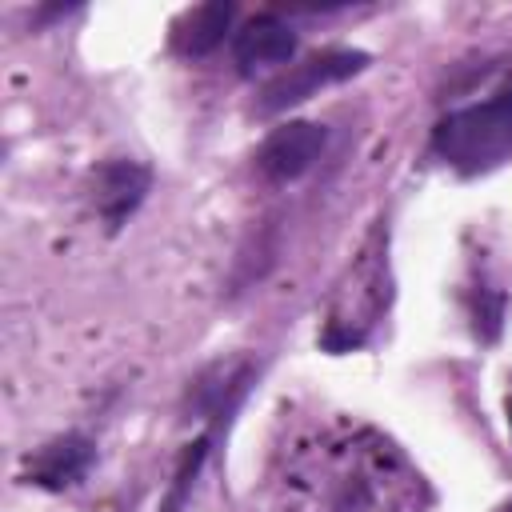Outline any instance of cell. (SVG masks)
Returning a JSON list of instances; mask_svg holds the SVG:
<instances>
[{
	"label": "cell",
	"mask_w": 512,
	"mask_h": 512,
	"mask_svg": "<svg viewBox=\"0 0 512 512\" xmlns=\"http://www.w3.org/2000/svg\"><path fill=\"white\" fill-rule=\"evenodd\" d=\"M276 480L280 512H420L424 480L396 444L340 428L288 448Z\"/></svg>",
	"instance_id": "cell-1"
},
{
	"label": "cell",
	"mask_w": 512,
	"mask_h": 512,
	"mask_svg": "<svg viewBox=\"0 0 512 512\" xmlns=\"http://www.w3.org/2000/svg\"><path fill=\"white\" fill-rule=\"evenodd\" d=\"M432 152L460 176H480L512 156V96H492L448 112L432 128Z\"/></svg>",
	"instance_id": "cell-2"
},
{
	"label": "cell",
	"mask_w": 512,
	"mask_h": 512,
	"mask_svg": "<svg viewBox=\"0 0 512 512\" xmlns=\"http://www.w3.org/2000/svg\"><path fill=\"white\" fill-rule=\"evenodd\" d=\"M364 64H368V56H364V52H352V48L316 52V56H308V60L292 64L288 72H280V76L260 92L256 112H260V116H276V112H284V108H292V104H300V100L316 96L320 88H328V84H340V80L356 76Z\"/></svg>",
	"instance_id": "cell-3"
},
{
	"label": "cell",
	"mask_w": 512,
	"mask_h": 512,
	"mask_svg": "<svg viewBox=\"0 0 512 512\" xmlns=\"http://www.w3.org/2000/svg\"><path fill=\"white\" fill-rule=\"evenodd\" d=\"M324 144H328V128H324V124L292 120V124L276 128V132L260 144V152H256V168H260L264 180H272V184H288V180L304 176V172L320 160Z\"/></svg>",
	"instance_id": "cell-4"
},
{
	"label": "cell",
	"mask_w": 512,
	"mask_h": 512,
	"mask_svg": "<svg viewBox=\"0 0 512 512\" xmlns=\"http://www.w3.org/2000/svg\"><path fill=\"white\" fill-rule=\"evenodd\" d=\"M92 460H96L92 440L80 436V432H68V436L48 440L44 448H36L24 460V480L36 484V488H48V492H64V488H72L88 476Z\"/></svg>",
	"instance_id": "cell-5"
},
{
	"label": "cell",
	"mask_w": 512,
	"mask_h": 512,
	"mask_svg": "<svg viewBox=\"0 0 512 512\" xmlns=\"http://www.w3.org/2000/svg\"><path fill=\"white\" fill-rule=\"evenodd\" d=\"M148 188H152V172L140 160H108L92 176V204L108 228H120L144 204Z\"/></svg>",
	"instance_id": "cell-6"
},
{
	"label": "cell",
	"mask_w": 512,
	"mask_h": 512,
	"mask_svg": "<svg viewBox=\"0 0 512 512\" xmlns=\"http://www.w3.org/2000/svg\"><path fill=\"white\" fill-rule=\"evenodd\" d=\"M232 56H236V68L244 76H252L256 68H272V64H288L296 56V32L272 16V12H260L252 16L236 40H232Z\"/></svg>",
	"instance_id": "cell-7"
},
{
	"label": "cell",
	"mask_w": 512,
	"mask_h": 512,
	"mask_svg": "<svg viewBox=\"0 0 512 512\" xmlns=\"http://www.w3.org/2000/svg\"><path fill=\"white\" fill-rule=\"evenodd\" d=\"M232 16H236L232 4H200V8H188L172 24V48L180 56H188V60L208 56L224 40V32L232 28Z\"/></svg>",
	"instance_id": "cell-8"
},
{
	"label": "cell",
	"mask_w": 512,
	"mask_h": 512,
	"mask_svg": "<svg viewBox=\"0 0 512 512\" xmlns=\"http://www.w3.org/2000/svg\"><path fill=\"white\" fill-rule=\"evenodd\" d=\"M212 440H216V432H204L196 444H188V452L180 456V468H176V476H172L164 512H184V500L192 496V484H196V476H200V468H204V460H208V452H212Z\"/></svg>",
	"instance_id": "cell-9"
},
{
	"label": "cell",
	"mask_w": 512,
	"mask_h": 512,
	"mask_svg": "<svg viewBox=\"0 0 512 512\" xmlns=\"http://www.w3.org/2000/svg\"><path fill=\"white\" fill-rule=\"evenodd\" d=\"M500 324H504V292L500 288H480L472 296V328L480 340H496L500 336Z\"/></svg>",
	"instance_id": "cell-10"
},
{
	"label": "cell",
	"mask_w": 512,
	"mask_h": 512,
	"mask_svg": "<svg viewBox=\"0 0 512 512\" xmlns=\"http://www.w3.org/2000/svg\"><path fill=\"white\" fill-rule=\"evenodd\" d=\"M496 512H512V500H504V504H500V508H496Z\"/></svg>",
	"instance_id": "cell-11"
},
{
	"label": "cell",
	"mask_w": 512,
	"mask_h": 512,
	"mask_svg": "<svg viewBox=\"0 0 512 512\" xmlns=\"http://www.w3.org/2000/svg\"><path fill=\"white\" fill-rule=\"evenodd\" d=\"M508 424H512V396H508Z\"/></svg>",
	"instance_id": "cell-12"
},
{
	"label": "cell",
	"mask_w": 512,
	"mask_h": 512,
	"mask_svg": "<svg viewBox=\"0 0 512 512\" xmlns=\"http://www.w3.org/2000/svg\"><path fill=\"white\" fill-rule=\"evenodd\" d=\"M508 96H512V92H508Z\"/></svg>",
	"instance_id": "cell-13"
}]
</instances>
